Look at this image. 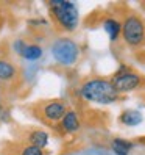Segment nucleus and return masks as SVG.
<instances>
[{"label":"nucleus","mask_w":145,"mask_h":155,"mask_svg":"<svg viewBox=\"0 0 145 155\" xmlns=\"http://www.w3.org/2000/svg\"><path fill=\"white\" fill-rule=\"evenodd\" d=\"M80 127H81V122H80V117H78L77 111L67 110L64 117L61 119V129L67 133H75L80 130Z\"/></svg>","instance_id":"9"},{"label":"nucleus","mask_w":145,"mask_h":155,"mask_svg":"<svg viewBox=\"0 0 145 155\" xmlns=\"http://www.w3.org/2000/svg\"><path fill=\"white\" fill-rule=\"evenodd\" d=\"M24 141L28 143V146H34V147L44 149L45 146L49 144V133L41 130V129H33L25 135Z\"/></svg>","instance_id":"8"},{"label":"nucleus","mask_w":145,"mask_h":155,"mask_svg":"<svg viewBox=\"0 0 145 155\" xmlns=\"http://www.w3.org/2000/svg\"><path fill=\"white\" fill-rule=\"evenodd\" d=\"M111 81H112L117 93L122 94V93H131V91L137 89L142 83V77L139 74L126 71L125 74H117Z\"/></svg>","instance_id":"6"},{"label":"nucleus","mask_w":145,"mask_h":155,"mask_svg":"<svg viewBox=\"0 0 145 155\" xmlns=\"http://www.w3.org/2000/svg\"><path fill=\"white\" fill-rule=\"evenodd\" d=\"M111 149L115 155H128L133 149V143L122 138H115L111 141Z\"/></svg>","instance_id":"13"},{"label":"nucleus","mask_w":145,"mask_h":155,"mask_svg":"<svg viewBox=\"0 0 145 155\" xmlns=\"http://www.w3.org/2000/svg\"><path fill=\"white\" fill-rule=\"evenodd\" d=\"M80 96L87 102L100 104V105H109L117 102L119 93L115 91L111 80L106 78H90L81 85Z\"/></svg>","instance_id":"1"},{"label":"nucleus","mask_w":145,"mask_h":155,"mask_svg":"<svg viewBox=\"0 0 145 155\" xmlns=\"http://www.w3.org/2000/svg\"><path fill=\"white\" fill-rule=\"evenodd\" d=\"M2 110H3V107H2V105H0V113H2Z\"/></svg>","instance_id":"15"},{"label":"nucleus","mask_w":145,"mask_h":155,"mask_svg":"<svg viewBox=\"0 0 145 155\" xmlns=\"http://www.w3.org/2000/svg\"><path fill=\"white\" fill-rule=\"evenodd\" d=\"M103 28L109 36V39L114 42L119 39V36L122 33V24L117 19H114V17H108V19L103 21Z\"/></svg>","instance_id":"10"},{"label":"nucleus","mask_w":145,"mask_h":155,"mask_svg":"<svg viewBox=\"0 0 145 155\" xmlns=\"http://www.w3.org/2000/svg\"><path fill=\"white\" fill-rule=\"evenodd\" d=\"M52 55L61 66H74L80 57V47L75 41L59 38L52 45Z\"/></svg>","instance_id":"3"},{"label":"nucleus","mask_w":145,"mask_h":155,"mask_svg":"<svg viewBox=\"0 0 145 155\" xmlns=\"http://www.w3.org/2000/svg\"><path fill=\"white\" fill-rule=\"evenodd\" d=\"M19 55L24 60L36 61V60H39L42 57V47H41V45H38V44H27Z\"/></svg>","instance_id":"12"},{"label":"nucleus","mask_w":145,"mask_h":155,"mask_svg":"<svg viewBox=\"0 0 145 155\" xmlns=\"http://www.w3.org/2000/svg\"><path fill=\"white\" fill-rule=\"evenodd\" d=\"M19 155H44V150L39 149V147H34V146H24L20 149Z\"/></svg>","instance_id":"14"},{"label":"nucleus","mask_w":145,"mask_h":155,"mask_svg":"<svg viewBox=\"0 0 145 155\" xmlns=\"http://www.w3.org/2000/svg\"><path fill=\"white\" fill-rule=\"evenodd\" d=\"M49 8H50L52 19L55 21V24L61 30L74 31L78 27L80 14L75 3L67 2V0H50Z\"/></svg>","instance_id":"2"},{"label":"nucleus","mask_w":145,"mask_h":155,"mask_svg":"<svg viewBox=\"0 0 145 155\" xmlns=\"http://www.w3.org/2000/svg\"><path fill=\"white\" fill-rule=\"evenodd\" d=\"M20 72L14 63L0 58V81H16L19 78Z\"/></svg>","instance_id":"7"},{"label":"nucleus","mask_w":145,"mask_h":155,"mask_svg":"<svg viewBox=\"0 0 145 155\" xmlns=\"http://www.w3.org/2000/svg\"><path fill=\"white\" fill-rule=\"evenodd\" d=\"M142 121H143V116L137 110H126L120 114V122L125 125H130V127L139 125Z\"/></svg>","instance_id":"11"},{"label":"nucleus","mask_w":145,"mask_h":155,"mask_svg":"<svg viewBox=\"0 0 145 155\" xmlns=\"http://www.w3.org/2000/svg\"><path fill=\"white\" fill-rule=\"evenodd\" d=\"M67 111V107L61 100H50V102H44L39 105V117L50 125H55L56 122H61Z\"/></svg>","instance_id":"5"},{"label":"nucleus","mask_w":145,"mask_h":155,"mask_svg":"<svg viewBox=\"0 0 145 155\" xmlns=\"http://www.w3.org/2000/svg\"><path fill=\"white\" fill-rule=\"evenodd\" d=\"M122 36L123 41L130 47H139L145 42V24L139 16H128L125 17L122 24Z\"/></svg>","instance_id":"4"}]
</instances>
